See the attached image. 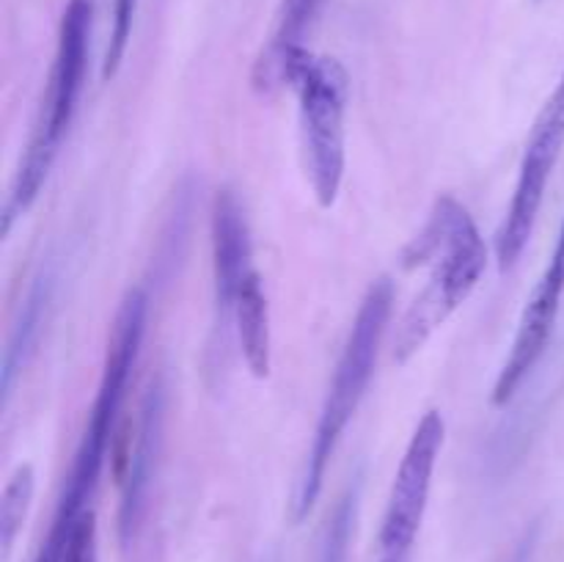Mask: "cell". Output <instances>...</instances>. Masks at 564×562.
Returning <instances> with one entry per match:
<instances>
[{"label":"cell","mask_w":564,"mask_h":562,"mask_svg":"<svg viewBox=\"0 0 564 562\" xmlns=\"http://www.w3.org/2000/svg\"><path fill=\"white\" fill-rule=\"evenodd\" d=\"M402 259L405 268H430V273L397 323V364L411 361L433 339L435 331L471 298L488 268V246L471 213L455 196H441Z\"/></svg>","instance_id":"obj_1"},{"label":"cell","mask_w":564,"mask_h":562,"mask_svg":"<svg viewBox=\"0 0 564 562\" xmlns=\"http://www.w3.org/2000/svg\"><path fill=\"white\" fill-rule=\"evenodd\" d=\"M147 292L132 290L130 295L124 298V303H121L119 314H116L113 331H110L108 339V353H105V367L102 380H99L97 389V400H94L91 413H88L86 430H83L80 444H77L69 477H66L64 490H61L58 496V505H55L50 532L33 562L64 560L72 529L80 521L83 512L91 510L88 501L94 499V490H97L99 477H102L108 446L110 441H113L116 417H119L121 411L127 383H130L138 353H141L143 331H147Z\"/></svg>","instance_id":"obj_2"},{"label":"cell","mask_w":564,"mask_h":562,"mask_svg":"<svg viewBox=\"0 0 564 562\" xmlns=\"http://www.w3.org/2000/svg\"><path fill=\"white\" fill-rule=\"evenodd\" d=\"M391 312H394V281L383 275V279L372 281L364 295L339 361H336L334 378H330L328 395H325L323 411H319L317 428H314L312 446H308L306 466L297 479L295 501H292V516L297 523L306 521V516L317 505L336 446L367 397L369 380L378 367L380 345L389 331Z\"/></svg>","instance_id":"obj_3"},{"label":"cell","mask_w":564,"mask_h":562,"mask_svg":"<svg viewBox=\"0 0 564 562\" xmlns=\"http://www.w3.org/2000/svg\"><path fill=\"white\" fill-rule=\"evenodd\" d=\"M88 39H91V0H69L64 17H61L58 47H55V61L42 105H39V116L33 121L20 165H17L9 198H6L3 235H9L11 224L36 204L50 169L58 158L61 143L75 121L77 102H80L83 86H86Z\"/></svg>","instance_id":"obj_4"},{"label":"cell","mask_w":564,"mask_h":562,"mask_svg":"<svg viewBox=\"0 0 564 562\" xmlns=\"http://www.w3.org/2000/svg\"><path fill=\"white\" fill-rule=\"evenodd\" d=\"M290 86L301 110V141L306 176L319 207L339 198L347 169V72L330 55H314L297 64Z\"/></svg>","instance_id":"obj_5"},{"label":"cell","mask_w":564,"mask_h":562,"mask_svg":"<svg viewBox=\"0 0 564 562\" xmlns=\"http://www.w3.org/2000/svg\"><path fill=\"white\" fill-rule=\"evenodd\" d=\"M564 152V69L551 97L545 99L543 110L538 114L523 149L521 169H518L516 191H512L510 207L496 235V262L501 273L512 270L527 251L529 240L538 226L540 209H543L545 191L554 176L556 163Z\"/></svg>","instance_id":"obj_6"},{"label":"cell","mask_w":564,"mask_h":562,"mask_svg":"<svg viewBox=\"0 0 564 562\" xmlns=\"http://www.w3.org/2000/svg\"><path fill=\"white\" fill-rule=\"evenodd\" d=\"M446 441V422L438 411H427L419 419L405 446L400 468L394 474L383 523H380V556H411L424 512L430 505L435 466Z\"/></svg>","instance_id":"obj_7"},{"label":"cell","mask_w":564,"mask_h":562,"mask_svg":"<svg viewBox=\"0 0 564 562\" xmlns=\"http://www.w3.org/2000/svg\"><path fill=\"white\" fill-rule=\"evenodd\" d=\"M564 295V220L556 246L551 251L549 264H545L543 275H540L538 287H534L532 298L523 306L521 320H518L516 339H512L510 356H507L505 367H501L499 378L494 386V406L505 408L516 400L518 389L523 380L529 378L538 361L543 358L545 347H549L551 334H554L556 317H560Z\"/></svg>","instance_id":"obj_8"},{"label":"cell","mask_w":564,"mask_h":562,"mask_svg":"<svg viewBox=\"0 0 564 562\" xmlns=\"http://www.w3.org/2000/svg\"><path fill=\"white\" fill-rule=\"evenodd\" d=\"M251 231L246 209L235 191L224 187L213 202V281H215V334L226 342L235 325V303L242 284L253 273Z\"/></svg>","instance_id":"obj_9"},{"label":"cell","mask_w":564,"mask_h":562,"mask_svg":"<svg viewBox=\"0 0 564 562\" xmlns=\"http://www.w3.org/2000/svg\"><path fill=\"white\" fill-rule=\"evenodd\" d=\"M163 413L165 389L160 380H154L141 402V417H138L135 435H130V444H127V455L119 457V529L124 543L138 532V523H141L143 518V507H147L154 466H158L160 441H163Z\"/></svg>","instance_id":"obj_10"},{"label":"cell","mask_w":564,"mask_h":562,"mask_svg":"<svg viewBox=\"0 0 564 562\" xmlns=\"http://www.w3.org/2000/svg\"><path fill=\"white\" fill-rule=\"evenodd\" d=\"M325 3L328 0H281L275 33L257 64L259 86L270 88L279 86V83L290 86L297 64L308 55L306 39L312 36L314 25L323 17Z\"/></svg>","instance_id":"obj_11"},{"label":"cell","mask_w":564,"mask_h":562,"mask_svg":"<svg viewBox=\"0 0 564 562\" xmlns=\"http://www.w3.org/2000/svg\"><path fill=\"white\" fill-rule=\"evenodd\" d=\"M235 331L242 358L253 378H268L273 364V331H270V303L262 275L253 270L242 284L235 303Z\"/></svg>","instance_id":"obj_12"},{"label":"cell","mask_w":564,"mask_h":562,"mask_svg":"<svg viewBox=\"0 0 564 562\" xmlns=\"http://www.w3.org/2000/svg\"><path fill=\"white\" fill-rule=\"evenodd\" d=\"M33 490H36V474H33L31 463H22L14 468V474L6 483L3 496H0V554H3V562H9L17 534H20L28 510H31Z\"/></svg>","instance_id":"obj_13"},{"label":"cell","mask_w":564,"mask_h":562,"mask_svg":"<svg viewBox=\"0 0 564 562\" xmlns=\"http://www.w3.org/2000/svg\"><path fill=\"white\" fill-rule=\"evenodd\" d=\"M50 301V279H39V284L33 287L31 298H28L25 314H22L20 325H17L14 336L9 342V350H6V364H3V391L9 395L11 383H14V375L20 372V367L25 364V353L31 350L33 334L39 331V323L44 317V303Z\"/></svg>","instance_id":"obj_14"},{"label":"cell","mask_w":564,"mask_h":562,"mask_svg":"<svg viewBox=\"0 0 564 562\" xmlns=\"http://www.w3.org/2000/svg\"><path fill=\"white\" fill-rule=\"evenodd\" d=\"M356 499L358 494L350 490L345 499L336 505L334 516H330L328 529H325L323 545H319V560L317 562H345L347 560V545H350L352 523H356Z\"/></svg>","instance_id":"obj_15"},{"label":"cell","mask_w":564,"mask_h":562,"mask_svg":"<svg viewBox=\"0 0 564 562\" xmlns=\"http://www.w3.org/2000/svg\"><path fill=\"white\" fill-rule=\"evenodd\" d=\"M138 0H116L113 3V20H110V39L108 50H105L102 61V77L110 80V77L119 72L121 58L127 53V44H130L132 36V20H135Z\"/></svg>","instance_id":"obj_16"},{"label":"cell","mask_w":564,"mask_h":562,"mask_svg":"<svg viewBox=\"0 0 564 562\" xmlns=\"http://www.w3.org/2000/svg\"><path fill=\"white\" fill-rule=\"evenodd\" d=\"M61 562H97V516L94 510L83 512L80 521L75 523Z\"/></svg>","instance_id":"obj_17"},{"label":"cell","mask_w":564,"mask_h":562,"mask_svg":"<svg viewBox=\"0 0 564 562\" xmlns=\"http://www.w3.org/2000/svg\"><path fill=\"white\" fill-rule=\"evenodd\" d=\"M380 562H411V556H380Z\"/></svg>","instance_id":"obj_18"}]
</instances>
